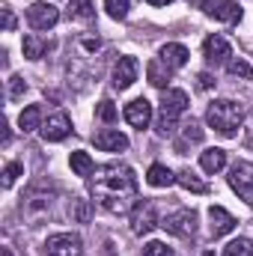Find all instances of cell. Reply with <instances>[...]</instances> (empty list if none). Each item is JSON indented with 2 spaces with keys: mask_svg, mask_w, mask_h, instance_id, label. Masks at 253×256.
Wrapping results in <instances>:
<instances>
[{
  "mask_svg": "<svg viewBox=\"0 0 253 256\" xmlns=\"http://www.w3.org/2000/svg\"><path fill=\"white\" fill-rule=\"evenodd\" d=\"M42 140L45 143H60L68 137V131H72V120L66 116V114H54V116H48V122H42Z\"/></svg>",
  "mask_w": 253,
  "mask_h": 256,
  "instance_id": "13",
  "label": "cell"
},
{
  "mask_svg": "<svg viewBox=\"0 0 253 256\" xmlns=\"http://www.w3.org/2000/svg\"><path fill=\"white\" fill-rule=\"evenodd\" d=\"M200 167L206 170V173H220L224 167H226V152L224 149H206L202 155H200Z\"/></svg>",
  "mask_w": 253,
  "mask_h": 256,
  "instance_id": "20",
  "label": "cell"
},
{
  "mask_svg": "<svg viewBox=\"0 0 253 256\" xmlns=\"http://www.w3.org/2000/svg\"><path fill=\"white\" fill-rule=\"evenodd\" d=\"M202 57H206V63H212V66L230 63V42H226L220 33L206 36V42H202Z\"/></svg>",
  "mask_w": 253,
  "mask_h": 256,
  "instance_id": "10",
  "label": "cell"
},
{
  "mask_svg": "<svg viewBox=\"0 0 253 256\" xmlns=\"http://www.w3.org/2000/svg\"><path fill=\"white\" fill-rule=\"evenodd\" d=\"M149 6H167V3H173V0H146Z\"/></svg>",
  "mask_w": 253,
  "mask_h": 256,
  "instance_id": "39",
  "label": "cell"
},
{
  "mask_svg": "<svg viewBox=\"0 0 253 256\" xmlns=\"http://www.w3.org/2000/svg\"><path fill=\"white\" fill-rule=\"evenodd\" d=\"M108 256H114V254H110V250H108Z\"/></svg>",
  "mask_w": 253,
  "mask_h": 256,
  "instance_id": "41",
  "label": "cell"
},
{
  "mask_svg": "<svg viewBox=\"0 0 253 256\" xmlns=\"http://www.w3.org/2000/svg\"><path fill=\"white\" fill-rule=\"evenodd\" d=\"M224 256H253V242L250 238H236L226 244Z\"/></svg>",
  "mask_w": 253,
  "mask_h": 256,
  "instance_id": "27",
  "label": "cell"
},
{
  "mask_svg": "<svg viewBox=\"0 0 253 256\" xmlns=\"http://www.w3.org/2000/svg\"><path fill=\"white\" fill-rule=\"evenodd\" d=\"M45 254L48 256H80L84 254V242L74 232H57L45 242Z\"/></svg>",
  "mask_w": 253,
  "mask_h": 256,
  "instance_id": "9",
  "label": "cell"
},
{
  "mask_svg": "<svg viewBox=\"0 0 253 256\" xmlns=\"http://www.w3.org/2000/svg\"><path fill=\"white\" fill-rule=\"evenodd\" d=\"M208 220H212V236L214 238H220V236H226V232L236 230V218L224 206H212L208 208Z\"/></svg>",
  "mask_w": 253,
  "mask_h": 256,
  "instance_id": "15",
  "label": "cell"
},
{
  "mask_svg": "<svg viewBox=\"0 0 253 256\" xmlns=\"http://www.w3.org/2000/svg\"><path fill=\"white\" fill-rule=\"evenodd\" d=\"M208 15L218 18V21H224V24H238L242 21V6L236 0H218Z\"/></svg>",
  "mask_w": 253,
  "mask_h": 256,
  "instance_id": "18",
  "label": "cell"
},
{
  "mask_svg": "<svg viewBox=\"0 0 253 256\" xmlns=\"http://www.w3.org/2000/svg\"><path fill=\"white\" fill-rule=\"evenodd\" d=\"M80 45H84V48H90V51H96L102 42H98V39H92V36H84V39H80Z\"/></svg>",
  "mask_w": 253,
  "mask_h": 256,
  "instance_id": "37",
  "label": "cell"
},
{
  "mask_svg": "<svg viewBox=\"0 0 253 256\" xmlns=\"http://www.w3.org/2000/svg\"><path fill=\"white\" fill-rule=\"evenodd\" d=\"M90 185L98 206L110 214H128L137 206V176L126 164L96 167V173L90 176Z\"/></svg>",
  "mask_w": 253,
  "mask_h": 256,
  "instance_id": "1",
  "label": "cell"
},
{
  "mask_svg": "<svg viewBox=\"0 0 253 256\" xmlns=\"http://www.w3.org/2000/svg\"><path fill=\"white\" fill-rule=\"evenodd\" d=\"M140 74V63L134 57H120L116 66H114V86L116 90H128Z\"/></svg>",
  "mask_w": 253,
  "mask_h": 256,
  "instance_id": "14",
  "label": "cell"
},
{
  "mask_svg": "<svg viewBox=\"0 0 253 256\" xmlns=\"http://www.w3.org/2000/svg\"><path fill=\"white\" fill-rule=\"evenodd\" d=\"M188 110V92L185 90H164L161 110H158V134H173L179 126V116Z\"/></svg>",
  "mask_w": 253,
  "mask_h": 256,
  "instance_id": "3",
  "label": "cell"
},
{
  "mask_svg": "<svg viewBox=\"0 0 253 256\" xmlns=\"http://www.w3.org/2000/svg\"><path fill=\"white\" fill-rule=\"evenodd\" d=\"M158 57L170 66L173 72H176V68H182V66L188 63L190 54H188V48H185V45H179V42H167V45L158 51Z\"/></svg>",
  "mask_w": 253,
  "mask_h": 256,
  "instance_id": "19",
  "label": "cell"
},
{
  "mask_svg": "<svg viewBox=\"0 0 253 256\" xmlns=\"http://www.w3.org/2000/svg\"><path fill=\"white\" fill-rule=\"evenodd\" d=\"M0 256H15V254H12V248H0Z\"/></svg>",
  "mask_w": 253,
  "mask_h": 256,
  "instance_id": "40",
  "label": "cell"
},
{
  "mask_svg": "<svg viewBox=\"0 0 253 256\" xmlns=\"http://www.w3.org/2000/svg\"><path fill=\"white\" fill-rule=\"evenodd\" d=\"M176 182H179L185 191H194V194H206V191H208V185H206V182H202L194 170H188V167L176 173Z\"/></svg>",
  "mask_w": 253,
  "mask_h": 256,
  "instance_id": "24",
  "label": "cell"
},
{
  "mask_svg": "<svg viewBox=\"0 0 253 256\" xmlns=\"http://www.w3.org/2000/svg\"><path fill=\"white\" fill-rule=\"evenodd\" d=\"M143 256H176V254H173V248H167L164 242H149V244L143 248Z\"/></svg>",
  "mask_w": 253,
  "mask_h": 256,
  "instance_id": "33",
  "label": "cell"
},
{
  "mask_svg": "<svg viewBox=\"0 0 253 256\" xmlns=\"http://www.w3.org/2000/svg\"><path fill=\"white\" fill-rule=\"evenodd\" d=\"M146 182H149L152 188H170V185L176 182V173H173L170 167H164V164H152L149 173H146Z\"/></svg>",
  "mask_w": 253,
  "mask_h": 256,
  "instance_id": "21",
  "label": "cell"
},
{
  "mask_svg": "<svg viewBox=\"0 0 253 256\" xmlns=\"http://www.w3.org/2000/svg\"><path fill=\"white\" fill-rule=\"evenodd\" d=\"M21 48H24V57L27 60H42L51 51V42L45 36H39V33H27L24 42H21Z\"/></svg>",
  "mask_w": 253,
  "mask_h": 256,
  "instance_id": "16",
  "label": "cell"
},
{
  "mask_svg": "<svg viewBox=\"0 0 253 256\" xmlns=\"http://www.w3.org/2000/svg\"><path fill=\"white\" fill-rule=\"evenodd\" d=\"M0 12H3V30H9V33H12V30H15V15H12V9H9V6H3Z\"/></svg>",
  "mask_w": 253,
  "mask_h": 256,
  "instance_id": "35",
  "label": "cell"
},
{
  "mask_svg": "<svg viewBox=\"0 0 253 256\" xmlns=\"http://www.w3.org/2000/svg\"><path fill=\"white\" fill-rule=\"evenodd\" d=\"M230 188L238 194L248 206H253V164H248V161H238L232 170H230Z\"/></svg>",
  "mask_w": 253,
  "mask_h": 256,
  "instance_id": "8",
  "label": "cell"
},
{
  "mask_svg": "<svg viewBox=\"0 0 253 256\" xmlns=\"http://www.w3.org/2000/svg\"><path fill=\"white\" fill-rule=\"evenodd\" d=\"M54 191H48V185L45 182H39V185H33L30 191L24 194V200H21V214L30 220V226H36L45 214H51V200Z\"/></svg>",
  "mask_w": 253,
  "mask_h": 256,
  "instance_id": "4",
  "label": "cell"
},
{
  "mask_svg": "<svg viewBox=\"0 0 253 256\" xmlns=\"http://www.w3.org/2000/svg\"><path fill=\"white\" fill-rule=\"evenodd\" d=\"M57 21H60V9H57L54 3L36 0V3L27 6V24H30L33 30H51Z\"/></svg>",
  "mask_w": 253,
  "mask_h": 256,
  "instance_id": "6",
  "label": "cell"
},
{
  "mask_svg": "<svg viewBox=\"0 0 253 256\" xmlns=\"http://www.w3.org/2000/svg\"><path fill=\"white\" fill-rule=\"evenodd\" d=\"M206 122L214 128L220 137H236V131L244 122V104H238L232 98H218V102L208 104Z\"/></svg>",
  "mask_w": 253,
  "mask_h": 256,
  "instance_id": "2",
  "label": "cell"
},
{
  "mask_svg": "<svg viewBox=\"0 0 253 256\" xmlns=\"http://www.w3.org/2000/svg\"><path fill=\"white\" fill-rule=\"evenodd\" d=\"M122 116H126L128 126H134L137 131H143V128H149V122H152V104H149L146 98H134V102L126 104Z\"/></svg>",
  "mask_w": 253,
  "mask_h": 256,
  "instance_id": "11",
  "label": "cell"
},
{
  "mask_svg": "<svg viewBox=\"0 0 253 256\" xmlns=\"http://www.w3.org/2000/svg\"><path fill=\"white\" fill-rule=\"evenodd\" d=\"M96 116H98L102 122H116L120 110H116V104H114V102H102V104L96 108Z\"/></svg>",
  "mask_w": 253,
  "mask_h": 256,
  "instance_id": "31",
  "label": "cell"
},
{
  "mask_svg": "<svg viewBox=\"0 0 253 256\" xmlns=\"http://www.w3.org/2000/svg\"><path fill=\"white\" fill-rule=\"evenodd\" d=\"M161 226H164L170 236L194 238V232H196V212H194V208H179V212L167 214V218L161 220Z\"/></svg>",
  "mask_w": 253,
  "mask_h": 256,
  "instance_id": "5",
  "label": "cell"
},
{
  "mask_svg": "<svg viewBox=\"0 0 253 256\" xmlns=\"http://www.w3.org/2000/svg\"><path fill=\"white\" fill-rule=\"evenodd\" d=\"M24 92H27V84H24V78H21V74H12V78H9V98L15 102V98H21Z\"/></svg>",
  "mask_w": 253,
  "mask_h": 256,
  "instance_id": "34",
  "label": "cell"
},
{
  "mask_svg": "<svg viewBox=\"0 0 253 256\" xmlns=\"http://www.w3.org/2000/svg\"><path fill=\"white\" fill-rule=\"evenodd\" d=\"M226 68H230V74H232V78H242V80H248V78L253 74L250 66L244 63V60H230V63H226Z\"/></svg>",
  "mask_w": 253,
  "mask_h": 256,
  "instance_id": "32",
  "label": "cell"
},
{
  "mask_svg": "<svg viewBox=\"0 0 253 256\" xmlns=\"http://www.w3.org/2000/svg\"><path fill=\"white\" fill-rule=\"evenodd\" d=\"M21 173H24V164H21V161H9V164L3 167V188H12Z\"/></svg>",
  "mask_w": 253,
  "mask_h": 256,
  "instance_id": "29",
  "label": "cell"
},
{
  "mask_svg": "<svg viewBox=\"0 0 253 256\" xmlns=\"http://www.w3.org/2000/svg\"><path fill=\"white\" fill-rule=\"evenodd\" d=\"M66 15H68V21H92L96 6H92V0H68Z\"/></svg>",
  "mask_w": 253,
  "mask_h": 256,
  "instance_id": "22",
  "label": "cell"
},
{
  "mask_svg": "<svg viewBox=\"0 0 253 256\" xmlns=\"http://www.w3.org/2000/svg\"><path fill=\"white\" fill-rule=\"evenodd\" d=\"M206 256H214V254H206Z\"/></svg>",
  "mask_w": 253,
  "mask_h": 256,
  "instance_id": "42",
  "label": "cell"
},
{
  "mask_svg": "<svg viewBox=\"0 0 253 256\" xmlns=\"http://www.w3.org/2000/svg\"><path fill=\"white\" fill-rule=\"evenodd\" d=\"M146 78H149V84H152V86L167 90V84L173 80V68H170V66L158 57V60H152V63L146 66Z\"/></svg>",
  "mask_w": 253,
  "mask_h": 256,
  "instance_id": "17",
  "label": "cell"
},
{
  "mask_svg": "<svg viewBox=\"0 0 253 256\" xmlns=\"http://www.w3.org/2000/svg\"><path fill=\"white\" fill-rule=\"evenodd\" d=\"M68 218H72V220H78V224H86V220L92 218V206H90V200L74 196V200L68 202Z\"/></svg>",
  "mask_w": 253,
  "mask_h": 256,
  "instance_id": "26",
  "label": "cell"
},
{
  "mask_svg": "<svg viewBox=\"0 0 253 256\" xmlns=\"http://www.w3.org/2000/svg\"><path fill=\"white\" fill-rule=\"evenodd\" d=\"M92 143H96V149H102V152H126L128 149V137L122 131H116V128H102V131H96V134H92Z\"/></svg>",
  "mask_w": 253,
  "mask_h": 256,
  "instance_id": "12",
  "label": "cell"
},
{
  "mask_svg": "<svg viewBox=\"0 0 253 256\" xmlns=\"http://www.w3.org/2000/svg\"><path fill=\"white\" fill-rule=\"evenodd\" d=\"M104 9L114 21H126L128 18V0H104Z\"/></svg>",
  "mask_w": 253,
  "mask_h": 256,
  "instance_id": "30",
  "label": "cell"
},
{
  "mask_svg": "<svg viewBox=\"0 0 253 256\" xmlns=\"http://www.w3.org/2000/svg\"><path fill=\"white\" fill-rule=\"evenodd\" d=\"M18 128H21L24 134L42 128V108H39V104H27V108L21 110V116H18Z\"/></svg>",
  "mask_w": 253,
  "mask_h": 256,
  "instance_id": "23",
  "label": "cell"
},
{
  "mask_svg": "<svg viewBox=\"0 0 253 256\" xmlns=\"http://www.w3.org/2000/svg\"><path fill=\"white\" fill-rule=\"evenodd\" d=\"M244 143L253 146V114H250V122H248V134H244Z\"/></svg>",
  "mask_w": 253,
  "mask_h": 256,
  "instance_id": "38",
  "label": "cell"
},
{
  "mask_svg": "<svg viewBox=\"0 0 253 256\" xmlns=\"http://www.w3.org/2000/svg\"><path fill=\"white\" fill-rule=\"evenodd\" d=\"M196 86H200V90H212V86H214V78L202 72V74H196Z\"/></svg>",
  "mask_w": 253,
  "mask_h": 256,
  "instance_id": "36",
  "label": "cell"
},
{
  "mask_svg": "<svg viewBox=\"0 0 253 256\" xmlns=\"http://www.w3.org/2000/svg\"><path fill=\"white\" fill-rule=\"evenodd\" d=\"M200 140H202V128L190 120L188 126H185V143H200ZM185 143H176V152L179 155H185Z\"/></svg>",
  "mask_w": 253,
  "mask_h": 256,
  "instance_id": "28",
  "label": "cell"
},
{
  "mask_svg": "<svg viewBox=\"0 0 253 256\" xmlns=\"http://www.w3.org/2000/svg\"><path fill=\"white\" fill-rule=\"evenodd\" d=\"M68 164H72V170H74V176H84V179H90V176L96 173V164H92V158H90L86 152H72V158H68Z\"/></svg>",
  "mask_w": 253,
  "mask_h": 256,
  "instance_id": "25",
  "label": "cell"
},
{
  "mask_svg": "<svg viewBox=\"0 0 253 256\" xmlns=\"http://www.w3.org/2000/svg\"><path fill=\"white\" fill-rule=\"evenodd\" d=\"M158 212H155V202L149 200H140L134 208H131V232L134 236H149L155 226H158Z\"/></svg>",
  "mask_w": 253,
  "mask_h": 256,
  "instance_id": "7",
  "label": "cell"
}]
</instances>
